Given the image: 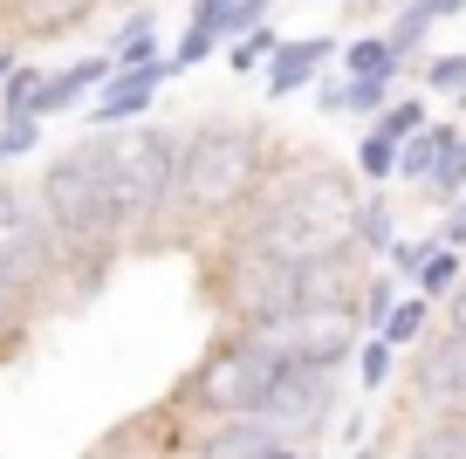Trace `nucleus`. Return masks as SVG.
Listing matches in <instances>:
<instances>
[{
  "label": "nucleus",
  "instance_id": "f257e3e1",
  "mask_svg": "<svg viewBox=\"0 0 466 459\" xmlns=\"http://www.w3.org/2000/svg\"><path fill=\"white\" fill-rule=\"evenodd\" d=\"M357 213H364V186L350 165L322 158L309 144H281L268 186L219 240L261 247L275 260H343V254H364Z\"/></svg>",
  "mask_w": 466,
  "mask_h": 459
},
{
  "label": "nucleus",
  "instance_id": "f03ea898",
  "mask_svg": "<svg viewBox=\"0 0 466 459\" xmlns=\"http://www.w3.org/2000/svg\"><path fill=\"white\" fill-rule=\"evenodd\" d=\"M281 158V138L254 117H199L186 130V158H178V192L165 219V247H206L254 206Z\"/></svg>",
  "mask_w": 466,
  "mask_h": 459
},
{
  "label": "nucleus",
  "instance_id": "7ed1b4c3",
  "mask_svg": "<svg viewBox=\"0 0 466 459\" xmlns=\"http://www.w3.org/2000/svg\"><path fill=\"white\" fill-rule=\"evenodd\" d=\"M35 186H42V206H48V219H56V233H62V254H69V301L83 309V301H96L103 288H110L116 260L131 254L124 219H116L110 172H103L96 130H89L83 144H69V151H56V158L35 172Z\"/></svg>",
  "mask_w": 466,
  "mask_h": 459
},
{
  "label": "nucleus",
  "instance_id": "20e7f679",
  "mask_svg": "<svg viewBox=\"0 0 466 459\" xmlns=\"http://www.w3.org/2000/svg\"><path fill=\"white\" fill-rule=\"evenodd\" d=\"M103 144V172L116 192V219L131 254H158L165 247V219H172V192H178V158H186V130L158 124V117H131V124L96 130Z\"/></svg>",
  "mask_w": 466,
  "mask_h": 459
},
{
  "label": "nucleus",
  "instance_id": "39448f33",
  "mask_svg": "<svg viewBox=\"0 0 466 459\" xmlns=\"http://www.w3.org/2000/svg\"><path fill=\"white\" fill-rule=\"evenodd\" d=\"M281 377V357L275 350H261L248 330H233V322H219V336L192 357V371L172 384V398H165V418L172 425H227V418H248L268 404V391H275Z\"/></svg>",
  "mask_w": 466,
  "mask_h": 459
},
{
  "label": "nucleus",
  "instance_id": "423d86ee",
  "mask_svg": "<svg viewBox=\"0 0 466 459\" xmlns=\"http://www.w3.org/2000/svg\"><path fill=\"white\" fill-rule=\"evenodd\" d=\"M0 281L21 295L35 322L76 309L69 301V254H62V233L42 206L35 178H7L0 172Z\"/></svg>",
  "mask_w": 466,
  "mask_h": 459
},
{
  "label": "nucleus",
  "instance_id": "0eeeda50",
  "mask_svg": "<svg viewBox=\"0 0 466 459\" xmlns=\"http://www.w3.org/2000/svg\"><path fill=\"white\" fill-rule=\"evenodd\" d=\"M248 336L261 350H275L281 363H336V371H343V363L364 350L370 322H364L357 301H329V309H289V316L248 322Z\"/></svg>",
  "mask_w": 466,
  "mask_h": 459
},
{
  "label": "nucleus",
  "instance_id": "6e6552de",
  "mask_svg": "<svg viewBox=\"0 0 466 459\" xmlns=\"http://www.w3.org/2000/svg\"><path fill=\"white\" fill-rule=\"evenodd\" d=\"M405 412L411 418H466V330H439L411 343L405 363Z\"/></svg>",
  "mask_w": 466,
  "mask_h": 459
},
{
  "label": "nucleus",
  "instance_id": "1a4fd4ad",
  "mask_svg": "<svg viewBox=\"0 0 466 459\" xmlns=\"http://www.w3.org/2000/svg\"><path fill=\"white\" fill-rule=\"evenodd\" d=\"M336 398H343V391H336V363H281L261 418L275 432H289V439H316V432H329Z\"/></svg>",
  "mask_w": 466,
  "mask_h": 459
},
{
  "label": "nucleus",
  "instance_id": "9d476101",
  "mask_svg": "<svg viewBox=\"0 0 466 459\" xmlns=\"http://www.w3.org/2000/svg\"><path fill=\"white\" fill-rule=\"evenodd\" d=\"M178 76V62L165 56V62H151V69H116L110 83L89 97V130H110V124H131V117H151L158 110V89Z\"/></svg>",
  "mask_w": 466,
  "mask_h": 459
},
{
  "label": "nucleus",
  "instance_id": "9b49d317",
  "mask_svg": "<svg viewBox=\"0 0 466 459\" xmlns=\"http://www.w3.org/2000/svg\"><path fill=\"white\" fill-rule=\"evenodd\" d=\"M103 0H0V42H56V35L83 28Z\"/></svg>",
  "mask_w": 466,
  "mask_h": 459
},
{
  "label": "nucleus",
  "instance_id": "f8f14e48",
  "mask_svg": "<svg viewBox=\"0 0 466 459\" xmlns=\"http://www.w3.org/2000/svg\"><path fill=\"white\" fill-rule=\"evenodd\" d=\"M336 56H343V48H336L329 35H295V42H281L275 56H268V103L309 89L322 76V62H336Z\"/></svg>",
  "mask_w": 466,
  "mask_h": 459
},
{
  "label": "nucleus",
  "instance_id": "ddd939ff",
  "mask_svg": "<svg viewBox=\"0 0 466 459\" xmlns=\"http://www.w3.org/2000/svg\"><path fill=\"white\" fill-rule=\"evenodd\" d=\"M116 76V56L103 48V56H83V62H69V69H56L48 76V89H42V117H62V110H76V103L89 97V89H103Z\"/></svg>",
  "mask_w": 466,
  "mask_h": 459
},
{
  "label": "nucleus",
  "instance_id": "4468645a",
  "mask_svg": "<svg viewBox=\"0 0 466 459\" xmlns=\"http://www.w3.org/2000/svg\"><path fill=\"white\" fill-rule=\"evenodd\" d=\"M452 144H460V130H452V124H425L419 138H405V144H398V178L425 186V178H432L439 165H446V151H452Z\"/></svg>",
  "mask_w": 466,
  "mask_h": 459
},
{
  "label": "nucleus",
  "instance_id": "2eb2a0df",
  "mask_svg": "<svg viewBox=\"0 0 466 459\" xmlns=\"http://www.w3.org/2000/svg\"><path fill=\"white\" fill-rule=\"evenodd\" d=\"M405 459H466V418H411Z\"/></svg>",
  "mask_w": 466,
  "mask_h": 459
},
{
  "label": "nucleus",
  "instance_id": "dca6fc26",
  "mask_svg": "<svg viewBox=\"0 0 466 459\" xmlns=\"http://www.w3.org/2000/svg\"><path fill=\"white\" fill-rule=\"evenodd\" d=\"M42 89H48V69L42 62H21V69L0 83V117H42Z\"/></svg>",
  "mask_w": 466,
  "mask_h": 459
},
{
  "label": "nucleus",
  "instance_id": "f3484780",
  "mask_svg": "<svg viewBox=\"0 0 466 459\" xmlns=\"http://www.w3.org/2000/svg\"><path fill=\"white\" fill-rule=\"evenodd\" d=\"M343 69L350 76H398V69H405V56L391 48V35H364V42L343 48Z\"/></svg>",
  "mask_w": 466,
  "mask_h": 459
},
{
  "label": "nucleus",
  "instance_id": "a211bd4d",
  "mask_svg": "<svg viewBox=\"0 0 466 459\" xmlns=\"http://www.w3.org/2000/svg\"><path fill=\"white\" fill-rule=\"evenodd\" d=\"M411 281H419V295H432V301H446V295H452V288H460V281H466V268H460V247H446V240H439V247H432V254H425V268H419V274H411Z\"/></svg>",
  "mask_w": 466,
  "mask_h": 459
},
{
  "label": "nucleus",
  "instance_id": "6ab92c4d",
  "mask_svg": "<svg viewBox=\"0 0 466 459\" xmlns=\"http://www.w3.org/2000/svg\"><path fill=\"white\" fill-rule=\"evenodd\" d=\"M357 178H364V186H384V178H398V138H384V130H364V144H357Z\"/></svg>",
  "mask_w": 466,
  "mask_h": 459
},
{
  "label": "nucleus",
  "instance_id": "aec40b11",
  "mask_svg": "<svg viewBox=\"0 0 466 459\" xmlns=\"http://www.w3.org/2000/svg\"><path fill=\"white\" fill-rule=\"evenodd\" d=\"M425 322H432V295H411V301H398V309H391V322H384L378 336H391L398 350H411L425 336Z\"/></svg>",
  "mask_w": 466,
  "mask_h": 459
},
{
  "label": "nucleus",
  "instance_id": "412c9836",
  "mask_svg": "<svg viewBox=\"0 0 466 459\" xmlns=\"http://www.w3.org/2000/svg\"><path fill=\"white\" fill-rule=\"evenodd\" d=\"M28 336H35V316L21 309V295H15V288L0 281V363L15 357V350L28 343Z\"/></svg>",
  "mask_w": 466,
  "mask_h": 459
},
{
  "label": "nucleus",
  "instance_id": "4be33fe9",
  "mask_svg": "<svg viewBox=\"0 0 466 459\" xmlns=\"http://www.w3.org/2000/svg\"><path fill=\"white\" fill-rule=\"evenodd\" d=\"M425 199H432V206H452V199H460V192H466V138L460 144H452V151H446V165H439V172L432 178H425Z\"/></svg>",
  "mask_w": 466,
  "mask_h": 459
},
{
  "label": "nucleus",
  "instance_id": "5701e85b",
  "mask_svg": "<svg viewBox=\"0 0 466 459\" xmlns=\"http://www.w3.org/2000/svg\"><path fill=\"white\" fill-rule=\"evenodd\" d=\"M275 48H281V35H275V28H268V21H261V28H254V35H240V42H227V69H233V76H254V69H261V56H275Z\"/></svg>",
  "mask_w": 466,
  "mask_h": 459
},
{
  "label": "nucleus",
  "instance_id": "b1692460",
  "mask_svg": "<svg viewBox=\"0 0 466 459\" xmlns=\"http://www.w3.org/2000/svg\"><path fill=\"white\" fill-rule=\"evenodd\" d=\"M425 124H432V110H425L419 97H398V103H384V110H378V130H384V138H398V144L419 138Z\"/></svg>",
  "mask_w": 466,
  "mask_h": 459
},
{
  "label": "nucleus",
  "instance_id": "393cba45",
  "mask_svg": "<svg viewBox=\"0 0 466 459\" xmlns=\"http://www.w3.org/2000/svg\"><path fill=\"white\" fill-rule=\"evenodd\" d=\"M357 240H364V254H391V206H384L378 192H364V213H357Z\"/></svg>",
  "mask_w": 466,
  "mask_h": 459
},
{
  "label": "nucleus",
  "instance_id": "a878e982",
  "mask_svg": "<svg viewBox=\"0 0 466 459\" xmlns=\"http://www.w3.org/2000/svg\"><path fill=\"white\" fill-rule=\"evenodd\" d=\"M432 21H439V15H432V0H411L405 15L391 21V48H398V56L411 62V56H419V42H425V28H432Z\"/></svg>",
  "mask_w": 466,
  "mask_h": 459
},
{
  "label": "nucleus",
  "instance_id": "bb28decb",
  "mask_svg": "<svg viewBox=\"0 0 466 459\" xmlns=\"http://www.w3.org/2000/svg\"><path fill=\"white\" fill-rule=\"evenodd\" d=\"M391 357H398V343H391V336H378V330H370V336H364V350H357V371H364V391H384V384H391Z\"/></svg>",
  "mask_w": 466,
  "mask_h": 459
},
{
  "label": "nucleus",
  "instance_id": "cd10ccee",
  "mask_svg": "<svg viewBox=\"0 0 466 459\" xmlns=\"http://www.w3.org/2000/svg\"><path fill=\"white\" fill-rule=\"evenodd\" d=\"M419 76H425V89H439V97H466V56H425Z\"/></svg>",
  "mask_w": 466,
  "mask_h": 459
},
{
  "label": "nucleus",
  "instance_id": "c85d7f7f",
  "mask_svg": "<svg viewBox=\"0 0 466 459\" xmlns=\"http://www.w3.org/2000/svg\"><path fill=\"white\" fill-rule=\"evenodd\" d=\"M213 48H219V28H213V21H186V35H178L172 62H178V69H199Z\"/></svg>",
  "mask_w": 466,
  "mask_h": 459
},
{
  "label": "nucleus",
  "instance_id": "c756f323",
  "mask_svg": "<svg viewBox=\"0 0 466 459\" xmlns=\"http://www.w3.org/2000/svg\"><path fill=\"white\" fill-rule=\"evenodd\" d=\"M391 309H398V274H370V281H364V322H370V330H384V322H391Z\"/></svg>",
  "mask_w": 466,
  "mask_h": 459
},
{
  "label": "nucleus",
  "instance_id": "7c9ffc66",
  "mask_svg": "<svg viewBox=\"0 0 466 459\" xmlns=\"http://www.w3.org/2000/svg\"><path fill=\"white\" fill-rule=\"evenodd\" d=\"M35 144H42V117H7V130H0V151H7V158H28Z\"/></svg>",
  "mask_w": 466,
  "mask_h": 459
},
{
  "label": "nucleus",
  "instance_id": "2f4dec72",
  "mask_svg": "<svg viewBox=\"0 0 466 459\" xmlns=\"http://www.w3.org/2000/svg\"><path fill=\"white\" fill-rule=\"evenodd\" d=\"M432 233H425V240H391V274H419L425 268V254H432Z\"/></svg>",
  "mask_w": 466,
  "mask_h": 459
},
{
  "label": "nucleus",
  "instance_id": "473e14b6",
  "mask_svg": "<svg viewBox=\"0 0 466 459\" xmlns=\"http://www.w3.org/2000/svg\"><path fill=\"white\" fill-rule=\"evenodd\" d=\"M151 21H158V15H151V7H137V15L124 21V28H116V35H110V42H103V48H110V56H116V48H124V42H137V35H151Z\"/></svg>",
  "mask_w": 466,
  "mask_h": 459
},
{
  "label": "nucleus",
  "instance_id": "72a5a7b5",
  "mask_svg": "<svg viewBox=\"0 0 466 459\" xmlns=\"http://www.w3.org/2000/svg\"><path fill=\"white\" fill-rule=\"evenodd\" d=\"M439 240H446V247H466V192L452 199V213H446V227H439Z\"/></svg>",
  "mask_w": 466,
  "mask_h": 459
},
{
  "label": "nucleus",
  "instance_id": "f704fd0d",
  "mask_svg": "<svg viewBox=\"0 0 466 459\" xmlns=\"http://www.w3.org/2000/svg\"><path fill=\"white\" fill-rule=\"evenodd\" d=\"M446 322H452V330H466V281L446 295Z\"/></svg>",
  "mask_w": 466,
  "mask_h": 459
},
{
  "label": "nucleus",
  "instance_id": "c9c22d12",
  "mask_svg": "<svg viewBox=\"0 0 466 459\" xmlns=\"http://www.w3.org/2000/svg\"><path fill=\"white\" fill-rule=\"evenodd\" d=\"M261 459H302V439H281V445H268Z\"/></svg>",
  "mask_w": 466,
  "mask_h": 459
},
{
  "label": "nucleus",
  "instance_id": "e433bc0d",
  "mask_svg": "<svg viewBox=\"0 0 466 459\" xmlns=\"http://www.w3.org/2000/svg\"><path fill=\"white\" fill-rule=\"evenodd\" d=\"M432 15H439V21H452V15H466V0H432Z\"/></svg>",
  "mask_w": 466,
  "mask_h": 459
},
{
  "label": "nucleus",
  "instance_id": "4c0bfd02",
  "mask_svg": "<svg viewBox=\"0 0 466 459\" xmlns=\"http://www.w3.org/2000/svg\"><path fill=\"white\" fill-rule=\"evenodd\" d=\"M186 459H227V453H213V445H192V453Z\"/></svg>",
  "mask_w": 466,
  "mask_h": 459
},
{
  "label": "nucleus",
  "instance_id": "58836bf2",
  "mask_svg": "<svg viewBox=\"0 0 466 459\" xmlns=\"http://www.w3.org/2000/svg\"><path fill=\"white\" fill-rule=\"evenodd\" d=\"M7 165H15V158H7V151H0V172H7Z\"/></svg>",
  "mask_w": 466,
  "mask_h": 459
}]
</instances>
